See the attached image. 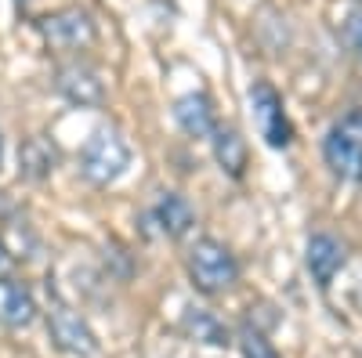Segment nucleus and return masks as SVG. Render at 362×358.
Listing matches in <instances>:
<instances>
[{
  "label": "nucleus",
  "instance_id": "obj_1",
  "mask_svg": "<svg viewBox=\"0 0 362 358\" xmlns=\"http://www.w3.org/2000/svg\"><path fill=\"white\" fill-rule=\"evenodd\" d=\"M131 167V148L112 127H98L80 148V174L90 185H112Z\"/></svg>",
  "mask_w": 362,
  "mask_h": 358
},
{
  "label": "nucleus",
  "instance_id": "obj_18",
  "mask_svg": "<svg viewBox=\"0 0 362 358\" xmlns=\"http://www.w3.org/2000/svg\"><path fill=\"white\" fill-rule=\"evenodd\" d=\"M0 163H4V138H0Z\"/></svg>",
  "mask_w": 362,
  "mask_h": 358
},
{
  "label": "nucleus",
  "instance_id": "obj_10",
  "mask_svg": "<svg viewBox=\"0 0 362 358\" xmlns=\"http://www.w3.org/2000/svg\"><path fill=\"white\" fill-rule=\"evenodd\" d=\"M58 95L73 105H98L105 98V87L95 69L87 66H62L58 69Z\"/></svg>",
  "mask_w": 362,
  "mask_h": 358
},
{
  "label": "nucleus",
  "instance_id": "obj_16",
  "mask_svg": "<svg viewBox=\"0 0 362 358\" xmlns=\"http://www.w3.org/2000/svg\"><path fill=\"white\" fill-rule=\"evenodd\" d=\"M341 37L344 44L355 51V58H362V8H351L341 22Z\"/></svg>",
  "mask_w": 362,
  "mask_h": 358
},
{
  "label": "nucleus",
  "instance_id": "obj_9",
  "mask_svg": "<svg viewBox=\"0 0 362 358\" xmlns=\"http://www.w3.org/2000/svg\"><path fill=\"white\" fill-rule=\"evenodd\" d=\"M305 264H308V272L312 279L326 290L329 282H334V275L344 268V246L337 243L334 235H312L308 239V246H305Z\"/></svg>",
  "mask_w": 362,
  "mask_h": 358
},
{
  "label": "nucleus",
  "instance_id": "obj_17",
  "mask_svg": "<svg viewBox=\"0 0 362 358\" xmlns=\"http://www.w3.org/2000/svg\"><path fill=\"white\" fill-rule=\"evenodd\" d=\"M8 268H11V253H8L4 243H0V275H8Z\"/></svg>",
  "mask_w": 362,
  "mask_h": 358
},
{
  "label": "nucleus",
  "instance_id": "obj_12",
  "mask_svg": "<svg viewBox=\"0 0 362 358\" xmlns=\"http://www.w3.org/2000/svg\"><path fill=\"white\" fill-rule=\"evenodd\" d=\"M214 156H218L221 170H228L232 177L243 174V167H247V145H243V138H239L235 127H218L214 131Z\"/></svg>",
  "mask_w": 362,
  "mask_h": 358
},
{
  "label": "nucleus",
  "instance_id": "obj_7",
  "mask_svg": "<svg viewBox=\"0 0 362 358\" xmlns=\"http://www.w3.org/2000/svg\"><path fill=\"white\" fill-rule=\"evenodd\" d=\"M37 318V297L29 293V286L0 275V326L8 330H25Z\"/></svg>",
  "mask_w": 362,
  "mask_h": 358
},
{
  "label": "nucleus",
  "instance_id": "obj_13",
  "mask_svg": "<svg viewBox=\"0 0 362 358\" xmlns=\"http://www.w3.org/2000/svg\"><path fill=\"white\" fill-rule=\"evenodd\" d=\"M18 167H22L25 177L40 181V177H47L51 167H54V148H51L44 138H29V141L22 145V153H18Z\"/></svg>",
  "mask_w": 362,
  "mask_h": 358
},
{
  "label": "nucleus",
  "instance_id": "obj_11",
  "mask_svg": "<svg viewBox=\"0 0 362 358\" xmlns=\"http://www.w3.org/2000/svg\"><path fill=\"white\" fill-rule=\"evenodd\" d=\"M148 217H153V225L167 239H181L192 228V221H196L189 199L177 196V192H160V199H156V206H153V214H148Z\"/></svg>",
  "mask_w": 362,
  "mask_h": 358
},
{
  "label": "nucleus",
  "instance_id": "obj_14",
  "mask_svg": "<svg viewBox=\"0 0 362 358\" xmlns=\"http://www.w3.org/2000/svg\"><path fill=\"white\" fill-rule=\"evenodd\" d=\"M239 347H243V358H283L276 347H272V340H264V333L250 330V326L239 333Z\"/></svg>",
  "mask_w": 362,
  "mask_h": 358
},
{
  "label": "nucleus",
  "instance_id": "obj_3",
  "mask_svg": "<svg viewBox=\"0 0 362 358\" xmlns=\"http://www.w3.org/2000/svg\"><path fill=\"white\" fill-rule=\"evenodd\" d=\"M47 333L54 340L58 351H66L73 358H90L98 351V337L95 330L83 322L80 311H73L62 297H51V308H47Z\"/></svg>",
  "mask_w": 362,
  "mask_h": 358
},
{
  "label": "nucleus",
  "instance_id": "obj_5",
  "mask_svg": "<svg viewBox=\"0 0 362 358\" xmlns=\"http://www.w3.org/2000/svg\"><path fill=\"white\" fill-rule=\"evenodd\" d=\"M250 112H254V127L264 138L268 148H286L293 131H290V119L283 112V98L272 83H254L250 87Z\"/></svg>",
  "mask_w": 362,
  "mask_h": 358
},
{
  "label": "nucleus",
  "instance_id": "obj_15",
  "mask_svg": "<svg viewBox=\"0 0 362 358\" xmlns=\"http://www.w3.org/2000/svg\"><path fill=\"white\" fill-rule=\"evenodd\" d=\"M185 326H189L199 340H206V344H225V330H221V326L210 318L206 311H192V315L185 318Z\"/></svg>",
  "mask_w": 362,
  "mask_h": 358
},
{
  "label": "nucleus",
  "instance_id": "obj_6",
  "mask_svg": "<svg viewBox=\"0 0 362 358\" xmlns=\"http://www.w3.org/2000/svg\"><path fill=\"white\" fill-rule=\"evenodd\" d=\"M40 37L47 40L51 51H80L95 40V22L80 8H66L40 18Z\"/></svg>",
  "mask_w": 362,
  "mask_h": 358
},
{
  "label": "nucleus",
  "instance_id": "obj_2",
  "mask_svg": "<svg viewBox=\"0 0 362 358\" xmlns=\"http://www.w3.org/2000/svg\"><path fill=\"white\" fill-rule=\"evenodd\" d=\"M185 264H189V275H192L196 290L199 293H210V297L225 293L239 279L235 257L228 253L225 243H218V239H196L189 257H185Z\"/></svg>",
  "mask_w": 362,
  "mask_h": 358
},
{
  "label": "nucleus",
  "instance_id": "obj_8",
  "mask_svg": "<svg viewBox=\"0 0 362 358\" xmlns=\"http://www.w3.org/2000/svg\"><path fill=\"white\" fill-rule=\"evenodd\" d=\"M174 119L177 127L185 131L189 138H210L218 131V119H214V102H210L203 91H192V95H181L174 102Z\"/></svg>",
  "mask_w": 362,
  "mask_h": 358
},
{
  "label": "nucleus",
  "instance_id": "obj_4",
  "mask_svg": "<svg viewBox=\"0 0 362 358\" xmlns=\"http://www.w3.org/2000/svg\"><path fill=\"white\" fill-rule=\"evenodd\" d=\"M326 163L344 181H362V112H351L344 124L326 134Z\"/></svg>",
  "mask_w": 362,
  "mask_h": 358
}]
</instances>
